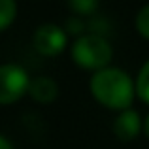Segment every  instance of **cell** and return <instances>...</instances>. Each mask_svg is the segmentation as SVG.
Returning <instances> with one entry per match:
<instances>
[{
    "instance_id": "obj_1",
    "label": "cell",
    "mask_w": 149,
    "mask_h": 149,
    "mask_svg": "<svg viewBox=\"0 0 149 149\" xmlns=\"http://www.w3.org/2000/svg\"><path fill=\"white\" fill-rule=\"evenodd\" d=\"M89 91L102 108L111 111L132 108V102L136 100L134 77L127 70L111 64L93 72L89 79Z\"/></svg>"
},
{
    "instance_id": "obj_2",
    "label": "cell",
    "mask_w": 149,
    "mask_h": 149,
    "mask_svg": "<svg viewBox=\"0 0 149 149\" xmlns=\"http://www.w3.org/2000/svg\"><path fill=\"white\" fill-rule=\"evenodd\" d=\"M70 47V57L74 64L87 72H96L100 68L111 64L113 61V45L104 34L98 32H83L76 36Z\"/></svg>"
},
{
    "instance_id": "obj_3",
    "label": "cell",
    "mask_w": 149,
    "mask_h": 149,
    "mask_svg": "<svg viewBox=\"0 0 149 149\" xmlns=\"http://www.w3.org/2000/svg\"><path fill=\"white\" fill-rule=\"evenodd\" d=\"M30 76L21 64H0V106H11L26 96Z\"/></svg>"
},
{
    "instance_id": "obj_4",
    "label": "cell",
    "mask_w": 149,
    "mask_h": 149,
    "mask_svg": "<svg viewBox=\"0 0 149 149\" xmlns=\"http://www.w3.org/2000/svg\"><path fill=\"white\" fill-rule=\"evenodd\" d=\"M70 45V36L64 26L57 23H44L32 34V47L44 57H58Z\"/></svg>"
},
{
    "instance_id": "obj_5",
    "label": "cell",
    "mask_w": 149,
    "mask_h": 149,
    "mask_svg": "<svg viewBox=\"0 0 149 149\" xmlns=\"http://www.w3.org/2000/svg\"><path fill=\"white\" fill-rule=\"evenodd\" d=\"M113 136L121 142H132L142 134V115L134 108H127L117 111L111 123Z\"/></svg>"
},
{
    "instance_id": "obj_6",
    "label": "cell",
    "mask_w": 149,
    "mask_h": 149,
    "mask_svg": "<svg viewBox=\"0 0 149 149\" xmlns=\"http://www.w3.org/2000/svg\"><path fill=\"white\" fill-rule=\"evenodd\" d=\"M58 83L53 79L51 76H36L30 77L29 81V89H26V95L30 96L36 104H53L58 98Z\"/></svg>"
},
{
    "instance_id": "obj_7",
    "label": "cell",
    "mask_w": 149,
    "mask_h": 149,
    "mask_svg": "<svg viewBox=\"0 0 149 149\" xmlns=\"http://www.w3.org/2000/svg\"><path fill=\"white\" fill-rule=\"evenodd\" d=\"M19 13L17 0H0V34L6 32L15 23Z\"/></svg>"
},
{
    "instance_id": "obj_8",
    "label": "cell",
    "mask_w": 149,
    "mask_h": 149,
    "mask_svg": "<svg viewBox=\"0 0 149 149\" xmlns=\"http://www.w3.org/2000/svg\"><path fill=\"white\" fill-rule=\"evenodd\" d=\"M134 89H136V98H140L143 104L149 106V58L142 64L138 70V76L134 77Z\"/></svg>"
},
{
    "instance_id": "obj_9",
    "label": "cell",
    "mask_w": 149,
    "mask_h": 149,
    "mask_svg": "<svg viewBox=\"0 0 149 149\" xmlns=\"http://www.w3.org/2000/svg\"><path fill=\"white\" fill-rule=\"evenodd\" d=\"M66 6L77 15V17H91L98 11L100 0H66Z\"/></svg>"
},
{
    "instance_id": "obj_10",
    "label": "cell",
    "mask_w": 149,
    "mask_h": 149,
    "mask_svg": "<svg viewBox=\"0 0 149 149\" xmlns=\"http://www.w3.org/2000/svg\"><path fill=\"white\" fill-rule=\"evenodd\" d=\"M134 26H136V32L143 40L149 42V2L138 10V13L134 17Z\"/></svg>"
},
{
    "instance_id": "obj_11",
    "label": "cell",
    "mask_w": 149,
    "mask_h": 149,
    "mask_svg": "<svg viewBox=\"0 0 149 149\" xmlns=\"http://www.w3.org/2000/svg\"><path fill=\"white\" fill-rule=\"evenodd\" d=\"M0 149H15L13 143H11L4 134H0Z\"/></svg>"
},
{
    "instance_id": "obj_12",
    "label": "cell",
    "mask_w": 149,
    "mask_h": 149,
    "mask_svg": "<svg viewBox=\"0 0 149 149\" xmlns=\"http://www.w3.org/2000/svg\"><path fill=\"white\" fill-rule=\"evenodd\" d=\"M142 134L149 140V113H147L146 119H142Z\"/></svg>"
}]
</instances>
